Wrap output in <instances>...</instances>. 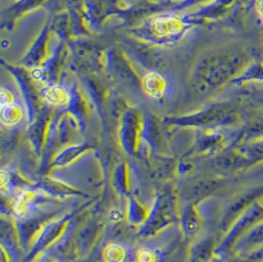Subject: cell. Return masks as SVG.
<instances>
[{
  "mask_svg": "<svg viewBox=\"0 0 263 262\" xmlns=\"http://www.w3.org/2000/svg\"><path fill=\"white\" fill-rule=\"evenodd\" d=\"M243 244L245 248H251L253 246L263 244V223L254 227L253 230L249 232V234L245 238Z\"/></svg>",
  "mask_w": 263,
  "mask_h": 262,
  "instance_id": "cell-1",
  "label": "cell"
}]
</instances>
